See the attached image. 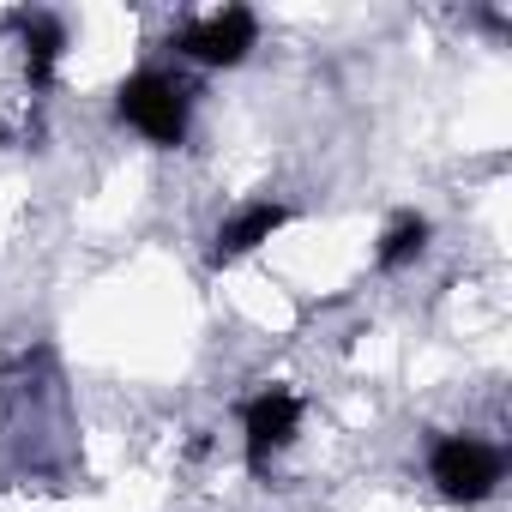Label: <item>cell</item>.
<instances>
[{"label":"cell","instance_id":"6da1fadb","mask_svg":"<svg viewBox=\"0 0 512 512\" xmlns=\"http://www.w3.org/2000/svg\"><path fill=\"white\" fill-rule=\"evenodd\" d=\"M115 121L133 127L157 151H181L193 133V85L169 67H139L115 91Z\"/></svg>","mask_w":512,"mask_h":512},{"label":"cell","instance_id":"7a4b0ae2","mask_svg":"<svg viewBox=\"0 0 512 512\" xmlns=\"http://www.w3.org/2000/svg\"><path fill=\"white\" fill-rule=\"evenodd\" d=\"M428 482H434L452 506H482V500H494L500 482H506V446L488 440V434H470V428L440 434V440L428 446Z\"/></svg>","mask_w":512,"mask_h":512},{"label":"cell","instance_id":"3957f363","mask_svg":"<svg viewBox=\"0 0 512 512\" xmlns=\"http://www.w3.org/2000/svg\"><path fill=\"white\" fill-rule=\"evenodd\" d=\"M302 416L308 404L290 392V386H260L247 404H241V458L253 476H266L302 434Z\"/></svg>","mask_w":512,"mask_h":512},{"label":"cell","instance_id":"277c9868","mask_svg":"<svg viewBox=\"0 0 512 512\" xmlns=\"http://www.w3.org/2000/svg\"><path fill=\"white\" fill-rule=\"evenodd\" d=\"M169 49L193 67H241L253 49H260V19L247 7H217V13H199V19H181Z\"/></svg>","mask_w":512,"mask_h":512},{"label":"cell","instance_id":"5b68a950","mask_svg":"<svg viewBox=\"0 0 512 512\" xmlns=\"http://www.w3.org/2000/svg\"><path fill=\"white\" fill-rule=\"evenodd\" d=\"M290 223H296V205H290V199H247V205H235V211L217 223L205 260L223 272V266L247 260V253H260V247H266L272 235H284Z\"/></svg>","mask_w":512,"mask_h":512},{"label":"cell","instance_id":"8992f818","mask_svg":"<svg viewBox=\"0 0 512 512\" xmlns=\"http://www.w3.org/2000/svg\"><path fill=\"white\" fill-rule=\"evenodd\" d=\"M19 49H25V85L43 97L55 91V73H61V55H67V19L55 13H19Z\"/></svg>","mask_w":512,"mask_h":512},{"label":"cell","instance_id":"52a82bcc","mask_svg":"<svg viewBox=\"0 0 512 512\" xmlns=\"http://www.w3.org/2000/svg\"><path fill=\"white\" fill-rule=\"evenodd\" d=\"M428 241H434L428 211H398V217L380 229V241H374V266H380V272H410L422 253H428Z\"/></svg>","mask_w":512,"mask_h":512}]
</instances>
